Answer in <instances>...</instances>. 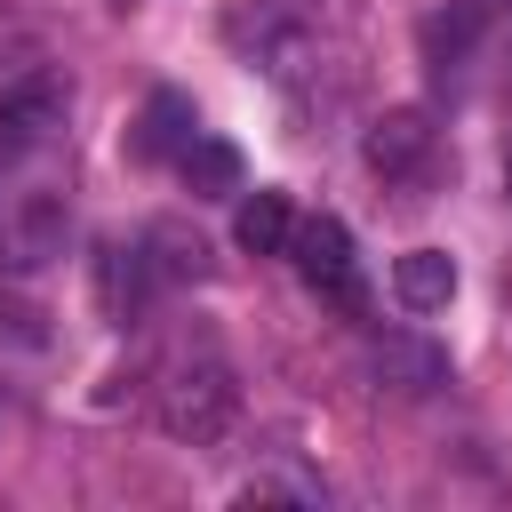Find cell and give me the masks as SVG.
<instances>
[{
	"label": "cell",
	"mask_w": 512,
	"mask_h": 512,
	"mask_svg": "<svg viewBox=\"0 0 512 512\" xmlns=\"http://www.w3.org/2000/svg\"><path fill=\"white\" fill-rule=\"evenodd\" d=\"M152 408H160V432L168 440L208 448V440H224V424L240 408V384H232V368L216 352H176L160 368V384H152Z\"/></svg>",
	"instance_id": "6da1fadb"
},
{
	"label": "cell",
	"mask_w": 512,
	"mask_h": 512,
	"mask_svg": "<svg viewBox=\"0 0 512 512\" xmlns=\"http://www.w3.org/2000/svg\"><path fill=\"white\" fill-rule=\"evenodd\" d=\"M288 256H296V272H304V280H312L328 304L360 312V256H352V232H344L336 216H312V224H296Z\"/></svg>",
	"instance_id": "7a4b0ae2"
},
{
	"label": "cell",
	"mask_w": 512,
	"mask_h": 512,
	"mask_svg": "<svg viewBox=\"0 0 512 512\" xmlns=\"http://www.w3.org/2000/svg\"><path fill=\"white\" fill-rule=\"evenodd\" d=\"M64 104H72L64 72H24V80H8V88H0V152L48 144V136L64 128Z\"/></svg>",
	"instance_id": "3957f363"
},
{
	"label": "cell",
	"mask_w": 512,
	"mask_h": 512,
	"mask_svg": "<svg viewBox=\"0 0 512 512\" xmlns=\"http://www.w3.org/2000/svg\"><path fill=\"white\" fill-rule=\"evenodd\" d=\"M152 288H160V272H152L144 240H104V248H96V304H104V320H112V328L144 320Z\"/></svg>",
	"instance_id": "277c9868"
},
{
	"label": "cell",
	"mask_w": 512,
	"mask_h": 512,
	"mask_svg": "<svg viewBox=\"0 0 512 512\" xmlns=\"http://www.w3.org/2000/svg\"><path fill=\"white\" fill-rule=\"evenodd\" d=\"M64 200L56 192H24L8 216H0V264H16V272H32V264H48V256H64Z\"/></svg>",
	"instance_id": "5b68a950"
},
{
	"label": "cell",
	"mask_w": 512,
	"mask_h": 512,
	"mask_svg": "<svg viewBox=\"0 0 512 512\" xmlns=\"http://www.w3.org/2000/svg\"><path fill=\"white\" fill-rule=\"evenodd\" d=\"M424 160H432V120L424 112H384L376 128H368V168L376 176H392V184H408V176H424Z\"/></svg>",
	"instance_id": "8992f818"
},
{
	"label": "cell",
	"mask_w": 512,
	"mask_h": 512,
	"mask_svg": "<svg viewBox=\"0 0 512 512\" xmlns=\"http://www.w3.org/2000/svg\"><path fill=\"white\" fill-rule=\"evenodd\" d=\"M200 136V120H192V104L176 96V88H160L152 104H144V120H136V136H128V152L136 160H176L184 144Z\"/></svg>",
	"instance_id": "52a82bcc"
},
{
	"label": "cell",
	"mask_w": 512,
	"mask_h": 512,
	"mask_svg": "<svg viewBox=\"0 0 512 512\" xmlns=\"http://www.w3.org/2000/svg\"><path fill=\"white\" fill-rule=\"evenodd\" d=\"M392 288H400L408 312H448V296H456V256H448V248H408V256L392 264Z\"/></svg>",
	"instance_id": "ba28073f"
},
{
	"label": "cell",
	"mask_w": 512,
	"mask_h": 512,
	"mask_svg": "<svg viewBox=\"0 0 512 512\" xmlns=\"http://www.w3.org/2000/svg\"><path fill=\"white\" fill-rule=\"evenodd\" d=\"M368 368H376L392 392H432V384L448 376V360H440L432 344H416V336H376V344H368Z\"/></svg>",
	"instance_id": "9c48e42d"
},
{
	"label": "cell",
	"mask_w": 512,
	"mask_h": 512,
	"mask_svg": "<svg viewBox=\"0 0 512 512\" xmlns=\"http://www.w3.org/2000/svg\"><path fill=\"white\" fill-rule=\"evenodd\" d=\"M176 168H184L192 200H224V192H240V152H232L224 136H192V144L176 152Z\"/></svg>",
	"instance_id": "30bf717a"
},
{
	"label": "cell",
	"mask_w": 512,
	"mask_h": 512,
	"mask_svg": "<svg viewBox=\"0 0 512 512\" xmlns=\"http://www.w3.org/2000/svg\"><path fill=\"white\" fill-rule=\"evenodd\" d=\"M232 240H240L248 256H280V248L296 240L288 200H280V192H248V200H240V216H232Z\"/></svg>",
	"instance_id": "8fae6325"
},
{
	"label": "cell",
	"mask_w": 512,
	"mask_h": 512,
	"mask_svg": "<svg viewBox=\"0 0 512 512\" xmlns=\"http://www.w3.org/2000/svg\"><path fill=\"white\" fill-rule=\"evenodd\" d=\"M144 256H152L160 280H208V240L184 232V224H152L144 232Z\"/></svg>",
	"instance_id": "7c38bea8"
},
{
	"label": "cell",
	"mask_w": 512,
	"mask_h": 512,
	"mask_svg": "<svg viewBox=\"0 0 512 512\" xmlns=\"http://www.w3.org/2000/svg\"><path fill=\"white\" fill-rule=\"evenodd\" d=\"M472 32H480V16H472V8L432 16V24H424V56H432V72H456V64H464V48H472Z\"/></svg>",
	"instance_id": "4fadbf2b"
},
{
	"label": "cell",
	"mask_w": 512,
	"mask_h": 512,
	"mask_svg": "<svg viewBox=\"0 0 512 512\" xmlns=\"http://www.w3.org/2000/svg\"><path fill=\"white\" fill-rule=\"evenodd\" d=\"M24 48H32V40H24V24H16V16H0V64H8V56H24Z\"/></svg>",
	"instance_id": "5bb4252c"
},
{
	"label": "cell",
	"mask_w": 512,
	"mask_h": 512,
	"mask_svg": "<svg viewBox=\"0 0 512 512\" xmlns=\"http://www.w3.org/2000/svg\"><path fill=\"white\" fill-rule=\"evenodd\" d=\"M504 192H512V152H504Z\"/></svg>",
	"instance_id": "9a60e30c"
}]
</instances>
